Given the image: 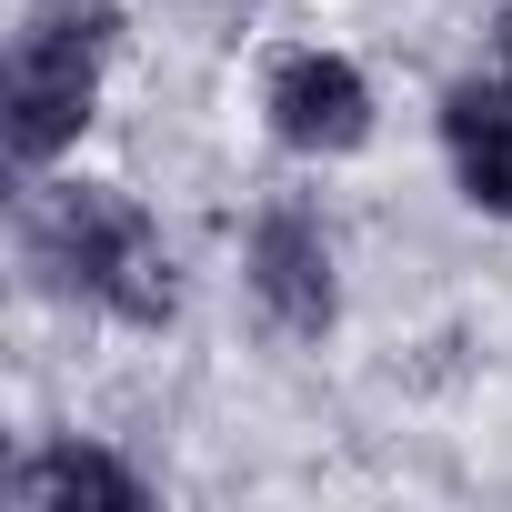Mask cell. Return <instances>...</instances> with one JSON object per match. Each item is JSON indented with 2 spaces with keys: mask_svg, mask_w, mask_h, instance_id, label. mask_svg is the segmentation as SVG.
<instances>
[{
  "mask_svg": "<svg viewBox=\"0 0 512 512\" xmlns=\"http://www.w3.org/2000/svg\"><path fill=\"white\" fill-rule=\"evenodd\" d=\"M21 241H31V272L51 282V292H71V302H101V312H121V322H171V262H161V231L121 201V191H101V181H61V191H41L31 201V221H21Z\"/></svg>",
  "mask_w": 512,
  "mask_h": 512,
  "instance_id": "1",
  "label": "cell"
},
{
  "mask_svg": "<svg viewBox=\"0 0 512 512\" xmlns=\"http://www.w3.org/2000/svg\"><path fill=\"white\" fill-rule=\"evenodd\" d=\"M272 131L292 141V151H362V131H372V91H362V71L352 61H332V51H292L282 71H272Z\"/></svg>",
  "mask_w": 512,
  "mask_h": 512,
  "instance_id": "3",
  "label": "cell"
},
{
  "mask_svg": "<svg viewBox=\"0 0 512 512\" xmlns=\"http://www.w3.org/2000/svg\"><path fill=\"white\" fill-rule=\"evenodd\" d=\"M251 292H262V312L292 342H322L332 332V241L302 211H272L262 231H251Z\"/></svg>",
  "mask_w": 512,
  "mask_h": 512,
  "instance_id": "4",
  "label": "cell"
},
{
  "mask_svg": "<svg viewBox=\"0 0 512 512\" xmlns=\"http://www.w3.org/2000/svg\"><path fill=\"white\" fill-rule=\"evenodd\" d=\"M442 141H452L462 191L512 221V81H502V91H472V81H462V91L442 101Z\"/></svg>",
  "mask_w": 512,
  "mask_h": 512,
  "instance_id": "5",
  "label": "cell"
},
{
  "mask_svg": "<svg viewBox=\"0 0 512 512\" xmlns=\"http://www.w3.org/2000/svg\"><path fill=\"white\" fill-rule=\"evenodd\" d=\"M101 51H111V11H41L11 51V151L51 161L61 141H81L91 91H101Z\"/></svg>",
  "mask_w": 512,
  "mask_h": 512,
  "instance_id": "2",
  "label": "cell"
},
{
  "mask_svg": "<svg viewBox=\"0 0 512 512\" xmlns=\"http://www.w3.org/2000/svg\"><path fill=\"white\" fill-rule=\"evenodd\" d=\"M502 81H512V21H502Z\"/></svg>",
  "mask_w": 512,
  "mask_h": 512,
  "instance_id": "7",
  "label": "cell"
},
{
  "mask_svg": "<svg viewBox=\"0 0 512 512\" xmlns=\"http://www.w3.org/2000/svg\"><path fill=\"white\" fill-rule=\"evenodd\" d=\"M11 502H21V512H61V502H111V512H131V502H141V472H121L111 452H41V462L11 472Z\"/></svg>",
  "mask_w": 512,
  "mask_h": 512,
  "instance_id": "6",
  "label": "cell"
}]
</instances>
